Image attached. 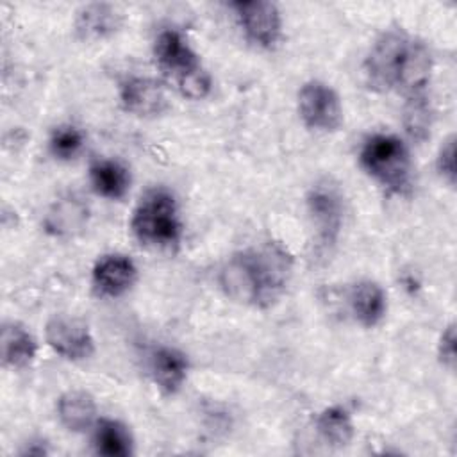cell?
I'll use <instances>...</instances> for the list:
<instances>
[{
  "instance_id": "15",
  "label": "cell",
  "mask_w": 457,
  "mask_h": 457,
  "mask_svg": "<svg viewBox=\"0 0 457 457\" xmlns=\"http://www.w3.org/2000/svg\"><path fill=\"white\" fill-rule=\"evenodd\" d=\"M348 307L350 314L361 327L373 328L380 325L386 318L387 295L378 282L371 278H362L350 286Z\"/></svg>"
},
{
  "instance_id": "6",
  "label": "cell",
  "mask_w": 457,
  "mask_h": 457,
  "mask_svg": "<svg viewBox=\"0 0 457 457\" xmlns=\"http://www.w3.org/2000/svg\"><path fill=\"white\" fill-rule=\"evenodd\" d=\"M230 9L245 37L259 48H273L282 36V16L275 2L270 0H237Z\"/></svg>"
},
{
  "instance_id": "10",
  "label": "cell",
  "mask_w": 457,
  "mask_h": 457,
  "mask_svg": "<svg viewBox=\"0 0 457 457\" xmlns=\"http://www.w3.org/2000/svg\"><path fill=\"white\" fill-rule=\"evenodd\" d=\"M137 280V266L125 253H104L91 270V284L100 296L118 298Z\"/></svg>"
},
{
  "instance_id": "26",
  "label": "cell",
  "mask_w": 457,
  "mask_h": 457,
  "mask_svg": "<svg viewBox=\"0 0 457 457\" xmlns=\"http://www.w3.org/2000/svg\"><path fill=\"white\" fill-rule=\"evenodd\" d=\"M437 359L445 368L453 370L455 366V325L453 323H448L437 339Z\"/></svg>"
},
{
  "instance_id": "5",
  "label": "cell",
  "mask_w": 457,
  "mask_h": 457,
  "mask_svg": "<svg viewBox=\"0 0 457 457\" xmlns=\"http://www.w3.org/2000/svg\"><path fill=\"white\" fill-rule=\"evenodd\" d=\"M298 114L303 125L316 132H336L343 123V104L337 91L318 79L307 80L298 89Z\"/></svg>"
},
{
  "instance_id": "17",
  "label": "cell",
  "mask_w": 457,
  "mask_h": 457,
  "mask_svg": "<svg viewBox=\"0 0 457 457\" xmlns=\"http://www.w3.org/2000/svg\"><path fill=\"white\" fill-rule=\"evenodd\" d=\"M87 175L93 191L107 200H123L132 184L129 168L118 159H95Z\"/></svg>"
},
{
  "instance_id": "9",
  "label": "cell",
  "mask_w": 457,
  "mask_h": 457,
  "mask_svg": "<svg viewBox=\"0 0 457 457\" xmlns=\"http://www.w3.org/2000/svg\"><path fill=\"white\" fill-rule=\"evenodd\" d=\"M121 109L137 118H155L166 112L168 96L161 82L150 77H129L120 84Z\"/></svg>"
},
{
  "instance_id": "12",
  "label": "cell",
  "mask_w": 457,
  "mask_h": 457,
  "mask_svg": "<svg viewBox=\"0 0 457 457\" xmlns=\"http://www.w3.org/2000/svg\"><path fill=\"white\" fill-rule=\"evenodd\" d=\"M189 368L191 364L187 355L175 346L159 345L150 352V378L155 384V387L168 396L177 395L182 389V386L187 380Z\"/></svg>"
},
{
  "instance_id": "2",
  "label": "cell",
  "mask_w": 457,
  "mask_h": 457,
  "mask_svg": "<svg viewBox=\"0 0 457 457\" xmlns=\"http://www.w3.org/2000/svg\"><path fill=\"white\" fill-rule=\"evenodd\" d=\"M129 227L136 241L143 246H179L184 234V223L175 195L166 187L148 189L136 204Z\"/></svg>"
},
{
  "instance_id": "18",
  "label": "cell",
  "mask_w": 457,
  "mask_h": 457,
  "mask_svg": "<svg viewBox=\"0 0 457 457\" xmlns=\"http://www.w3.org/2000/svg\"><path fill=\"white\" fill-rule=\"evenodd\" d=\"M55 412L59 423L70 432H86L95 427L96 416V402L95 398L82 389H71L62 393L57 398Z\"/></svg>"
},
{
  "instance_id": "23",
  "label": "cell",
  "mask_w": 457,
  "mask_h": 457,
  "mask_svg": "<svg viewBox=\"0 0 457 457\" xmlns=\"http://www.w3.org/2000/svg\"><path fill=\"white\" fill-rule=\"evenodd\" d=\"M86 145V136L82 129L71 123H62L52 129L48 137V150L59 161L75 159Z\"/></svg>"
},
{
  "instance_id": "8",
  "label": "cell",
  "mask_w": 457,
  "mask_h": 457,
  "mask_svg": "<svg viewBox=\"0 0 457 457\" xmlns=\"http://www.w3.org/2000/svg\"><path fill=\"white\" fill-rule=\"evenodd\" d=\"M307 211L321 245H334L343 225V198L328 182L314 184L307 193Z\"/></svg>"
},
{
  "instance_id": "11",
  "label": "cell",
  "mask_w": 457,
  "mask_h": 457,
  "mask_svg": "<svg viewBox=\"0 0 457 457\" xmlns=\"http://www.w3.org/2000/svg\"><path fill=\"white\" fill-rule=\"evenodd\" d=\"M432 68L434 59L430 48L427 46L425 41L412 36L396 75L395 91L402 93L405 98L427 93L432 77Z\"/></svg>"
},
{
  "instance_id": "14",
  "label": "cell",
  "mask_w": 457,
  "mask_h": 457,
  "mask_svg": "<svg viewBox=\"0 0 457 457\" xmlns=\"http://www.w3.org/2000/svg\"><path fill=\"white\" fill-rule=\"evenodd\" d=\"M89 221V207L75 195H66L52 204L43 218L48 236L66 239L82 234Z\"/></svg>"
},
{
  "instance_id": "21",
  "label": "cell",
  "mask_w": 457,
  "mask_h": 457,
  "mask_svg": "<svg viewBox=\"0 0 457 457\" xmlns=\"http://www.w3.org/2000/svg\"><path fill=\"white\" fill-rule=\"evenodd\" d=\"M318 436L334 448L348 446L355 436L352 412L343 405H328L318 412L314 421Z\"/></svg>"
},
{
  "instance_id": "7",
  "label": "cell",
  "mask_w": 457,
  "mask_h": 457,
  "mask_svg": "<svg viewBox=\"0 0 457 457\" xmlns=\"http://www.w3.org/2000/svg\"><path fill=\"white\" fill-rule=\"evenodd\" d=\"M46 345L62 359L80 362L95 353V337L89 325L71 314H54L45 325Z\"/></svg>"
},
{
  "instance_id": "1",
  "label": "cell",
  "mask_w": 457,
  "mask_h": 457,
  "mask_svg": "<svg viewBox=\"0 0 457 457\" xmlns=\"http://www.w3.org/2000/svg\"><path fill=\"white\" fill-rule=\"evenodd\" d=\"M293 259L278 243H262L234 252L218 271L223 295L241 305L266 309L287 287Z\"/></svg>"
},
{
  "instance_id": "16",
  "label": "cell",
  "mask_w": 457,
  "mask_h": 457,
  "mask_svg": "<svg viewBox=\"0 0 457 457\" xmlns=\"http://www.w3.org/2000/svg\"><path fill=\"white\" fill-rule=\"evenodd\" d=\"M2 362L12 370L30 366L37 355L36 336L20 321H5L0 332Z\"/></svg>"
},
{
  "instance_id": "25",
  "label": "cell",
  "mask_w": 457,
  "mask_h": 457,
  "mask_svg": "<svg viewBox=\"0 0 457 457\" xmlns=\"http://www.w3.org/2000/svg\"><path fill=\"white\" fill-rule=\"evenodd\" d=\"M436 170L437 175L448 184V186H455V136L450 134L443 145L437 150L436 155Z\"/></svg>"
},
{
  "instance_id": "13",
  "label": "cell",
  "mask_w": 457,
  "mask_h": 457,
  "mask_svg": "<svg viewBox=\"0 0 457 457\" xmlns=\"http://www.w3.org/2000/svg\"><path fill=\"white\" fill-rule=\"evenodd\" d=\"M154 57L157 66L173 79L202 66L198 54L175 29H164L157 34L154 41Z\"/></svg>"
},
{
  "instance_id": "3",
  "label": "cell",
  "mask_w": 457,
  "mask_h": 457,
  "mask_svg": "<svg viewBox=\"0 0 457 457\" xmlns=\"http://www.w3.org/2000/svg\"><path fill=\"white\" fill-rule=\"evenodd\" d=\"M359 162L387 193H409L412 186V159L402 137L386 132L370 134L361 145Z\"/></svg>"
},
{
  "instance_id": "22",
  "label": "cell",
  "mask_w": 457,
  "mask_h": 457,
  "mask_svg": "<svg viewBox=\"0 0 457 457\" xmlns=\"http://www.w3.org/2000/svg\"><path fill=\"white\" fill-rule=\"evenodd\" d=\"M432 118H434V111H432L427 93L405 98L402 121H403V129H405L407 136L412 141L423 143L427 137H430Z\"/></svg>"
},
{
  "instance_id": "24",
  "label": "cell",
  "mask_w": 457,
  "mask_h": 457,
  "mask_svg": "<svg viewBox=\"0 0 457 457\" xmlns=\"http://www.w3.org/2000/svg\"><path fill=\"white\" fill-rule=\"evenodd\" d=\"M175 80L180 95L189 100H204L212 89V79L204 66H198Z\"/></svg>"
},
{
  "instance_id": "19",
  "label": "cell",
  "mask_w": 457,
  "mask_h": 457,
  "mask_svg": "<svg viewBox=\"0 0 457 457\" xmlns=\"http://www.w3.org/2000/svg\"><path fill=\"white\" fill-rule=\"evenodd\" d=\"M121 25V14L114 5L104 2H91L82 5L75 16V32L84 41H96L109 37Z\"/></svg>"
},
{
  "instance_id": "20",
  "label": "cell",
  "mask_w": 457,
  "mask_h": 457,
  "mask_svg": "<svg viewBox=\"0 0 457 457\" xmlns=\"http://www.w3.org/2000/svg\"><path fill=\"white\" fill-rule=\"evenodd\" d=\"M93 448L105 457H129L134 453V436L130 428L114 418H98L93 427Z\"/></svg>"
},
{
  "instance_id": "4",
  "label": "cell",
  "mask_w": 457,
  "mask_h": 457,
  "mask_svg": "<svg viewBox=\"0 0 457 457\" xmlns=\"http://www.w3.org/2000/svg\"><path fill=\"white\" fill-rule=\"evenodd\" d=\"M411 37L403 29H389L375 39L362 64L366 82L371 89L380 93L395 91L396 75Z\"/></svg>"
}]
</instances>
